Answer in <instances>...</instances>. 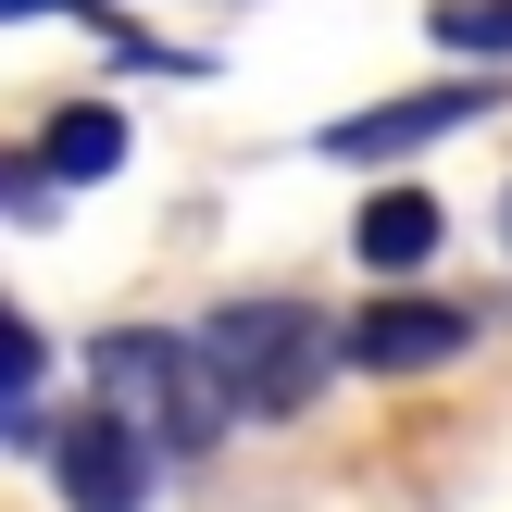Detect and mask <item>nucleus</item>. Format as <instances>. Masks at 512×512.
<instances>
[{"label": "nucleus", "instance_id": "obj_1", "mask_svg": "<svg viewBox=\"0 0 512 512\" xmlns=\"http://www.w3.org/2000/svg\"><path fill=\"white\" fill-rule=\"evenodd\" d=\"M88 400H100V413H125L150 450H188V463L238 425V388L213 375L200 325H113V338L88 350Z\"/></svg>", "mask_w": 512, "mask_h": 512}, {"label": "nucleus", "instance_id": "obj_2", "mask_svg": "<svg viewBox=\"0 0 512 512\" xmlns=\"http://www.w3.org/2000/svg\"><path fill=\"white\" fill-rule=\"evenodd\" d=\"M200 350H213V375L238 388L250 425H288L325 400V375H338V325L313 313V300H225V313H200Z\"/></svg>", "mask_w": 512, "mask_h": 512}, {"label": "nucleus", "instance_id": "obj_3", "mask_svg": "<svg viewBox=\"0 0 512 512\" xmlns=\"http://www.w3.org/2000/svg\"><path fill=\"white\" fill-rule=\"evenodd\" d=\"M475 113H488V75H438V88H400L375 113H338L325 125V163H413V150L463 138Z\"/></svg>", "mask_w": 512, "mask_h": 512}, {"label": "nucleus", "instance_id": "obj_4", "mask_svg": "<svg viewBox=\"0 0 512 512\" xmlns=\"http://www.w3.org/2000/svg\"><path fill=\"white\" fill-rule=\"evenodd\" d=\"M50 488H63V512H138L150 500V438L88 400V413L50 438Z\"/></svg>", "mask_w": 512, "mask_h": 512}, {"label": "nucleus", "instance_id": "obj_5", "mask_svg": "<svg viewBox=\"0 0 512 512\" xmlns=\"http://www.w3.org/2000/svg\"><path fill=\"white\" fill-rule=\"evenodd\" d=\"M475 350V313L463 300H375L363 325H350V363L363 375H438Z\"/></svg>", "mask_w": 512, "mask_h": 512}, {"label": "nucleus", "instance_id": "obj_6", "mask_svg": "<svg viewBox=\"0 0 512 512\" xmlns=\"http://www.w3.org/2000/svg\"><path fill=\"white\" fill-rule=\"evenodd\" d=\"M438 238H450V213H438V200L413 188V175H400V188H375V200H363V225H350V250H363L375 275H413V263H425Z\"/></svg>", "mask_w": 512, "mask_h": 512}, {"label": "nucleus", "instance_id": "obj_7", "mask_svg": "<svg viewBox=\"0 0 512 512\" xmlns=\"http://www.w3.org/2000/svg\"><path fill=\"white\" fill-rule=\"evenodd\" d=\"M25 163H38L50 188H88V175H113V163H125V113H113V100H75V113L50 125Z\"/></svg>", "mask_w": 512, "mask_h": 512}, {"label": "nucleus", "instance_id": "obj_8", "mask_svg": "<svg viewBox=\"0 0 512 512\" xmlns=\"http://www.w3.org/2000/svg\"><path fill=\"white\" fill-rule=\"evenodd\" d=\"M425 25H438V50H450V63H475V75H512V0H438V13H425Z\"/></svg>", "mask_w": 512, "mask_h": 512}, {"label": "nucleus", "instance_id": "obj_9", "mask_svg": "<svg viewBox=\"0 0 512 512\" xmlns=\"http://www.w3.org/2000/svg\"><path fill=\"white\" fill-rule=\"evenodd\" d=\"M500 238H512V188H500Z\"/></svg>", "mask_w": 512, "mask_h": 512}]
</instances>
